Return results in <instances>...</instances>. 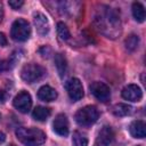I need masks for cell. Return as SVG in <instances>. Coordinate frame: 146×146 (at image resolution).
I'll return each mask as SVG.
<instances>
[{
    "label": "cell",
    "mask_w": 146,
    "mask_h": 146,
    "mask_svg": "<svg viewBox=\"0 0 146 146\" xmlns=\"http://www.w3.org/2000/svg\"><path fill=\"white\" fill-rule=\"evenodd\" d=\"M94 16V24L96 29L106 35V38H116L121 33V22L117 11L108 6H99Z\"/></svg>",
    "instance_id": "1"
},
{
    "label": "cell",
    "mask_w": 146,
    "mask_h": 146,
    "mask_svg": "<svg viewBox=\"0 0 146 146\" xmlns=\"http://www.w3.org/2000/svg\"><path fill=\"white\" fill-rule=\"evenodd\" d=\"M16 137L25 146H40L46 141L44 132L36 128H18Z\"/></svg>",
    "instance_id": "2"
},
{
    "label": "cell",
    "mask_w": 146,
    "mask_h": 146,
    "mask_svg": "<svg viewBox=\"0 0 146 146\" xmlns=\"http://www.w3.org/2000/svg\"><path fill=\"white\" fill-rule=\"evenodd\" d=\"M98 116H99V112L97 107L92 105H88L80 108L75 113V121L78 122V124L87 127L94 124L98 120Z\"/></svg>",
    "instance_id": "3"
},
{
    "label": "cell",
    "mask_w": 146,
    "mask_h": 146,
    "mask_svg": "<svg viewBox=\"0 0 146 146\" xmlns=\"http://www.w3.org/2000/svg\"><path fill=\"white\" fill-rule=\"evenodd\" d=\"M44 74H46V70L41 65L35 64V63H30V64L24 65L21 71L22 79L27 83H33L40 80L41 78H43Z\"/></svg>",
    "instance_id": "4"
},
{
    "label": "cell",
    "mask_w": 146,
    "mask_h": 146,
    "mask_svg": "<svg viewBox=\"0 0 146 146\" xmlns=\"http://www.w3.org/2000/svg\"><path fill=\"white\" fill-rule=\"evenodd\" d=\"M10 35L15 41H26L31 35V27L29 22L23 18L16 19L11 25Z\"/></svg>",
    "instance_id": "5"
},
{
    "label": "cell",
    "mask_w": 146,
    "mask_h": 146,
    "mask_svg": "<svg viewBox=\"0 0 146 146\" xmlns=\"http://www.w3.org/2000/svg\"><path fill=\"white\" fill-rule=\"evenodd\" d=\"M65 88L67 90V94L70 96V98L73 100V102H78L80 100L84 92H83V87H82V83L81 81L78 79V78H72L70 79L66 84H65Z\"/></svg>",
    "instance_id": "6"
},
{
    "label": "cell",
    "mask_w": 146,
    "mask_h": 146,
    "mask_svg": "<svg viewBox=\"0 0 146 146\" xmlns=\"http://www.w3.org/2000/svg\"><path fill=\"white\" fill-rule=\"evenodd\" d=\"M13 104H14L15 108L18 110L21 113H27L32 106V98L27 91L23 90L15 96Z\"/></svg>",
    "instance_id": "7"
},
{
    "label": "cell",
    "mask_w": 146,
    "mask_h": 146,
    "mask_svg": "<svg viewBox=\"0 0 146 146\" xmlns=\"http://www.w3.org/2000/svg\"><path fill=\"white\" fill-rule=\"evenodd\" d=\"M90 91L91 94L100 102L105 103L107 102L110 98H111V91H110V88L103 83V82H99V81H95L90 84Z\"/></svg>",
    "instance_id": "8"
},
{
    "label": "cell",
    "mask_w": 146,
    "mask_h": 146,
    "mask_svg": "<svg viewBox=\"0 0 146 146\" xmlns=\"http://www.w3.org/2000/svg\"><path fill=\"white\" fill-rule=\"evenodd\" d=\"M122 97L129 102H139L143 97V91L137 84H128L121 91Z\"/></svg>",
    "instance_id": "9"
},
{
    "label": "cell",
    "mask_w": 146,
    "mask_h": 146,
    "mask_svg": "<svg viewBox=\"0 0 146 146\" xmlns=\"http://www.w3.org/2000/svg\"><path fill=\"white\" fill-rule=\"evenodd\" d=\"M52 129L59 136H67L68 135V121L65 114H58L54 122H52Z\"/></svg>",
    "instance_id": "10"
},
{
    "label": "cell",
    "mask_w": 146,
    "mask_h": 146,
    "mask_svg": "<svg viewBox=\"0 0 146 146\" xmlns=\"http://www.w3.org/2000/svg\"><path fill=\"white\" fill-rule=\"evenodd\" d=\"M113 137H114V133H113L112 128L106 125L99 131L98 137H97L94 146H108L112 143Z\"/></svg>",
    "instance_id": "11"
},
{
    "label": "cell",
    "mask_w": 146,
    "mask_h": 146,
    "mask_svg": "<svg viewBox=\"0 0 146 146\" xmlns=\"http://www.w3.org/2000/svg\"><path fill=\"white\" fill-rule=\"evenodd\" d=\"M33 21H34V25L36 27V31L39 34L41 35H46L49 32V22L47 19V17L41 14V13H34L33 15Z\"/></svg>",
    "instance_id": "12"
},
{
    "label": "cell",
    "mask_w": 146,
    "mask_h": 146,
    "mask_svg": "<svg viewBox=\"0 0 146 146\" xmlns=\"http://www.w3.org/2000/svg\"><path fill=\"white\" fill-rule=\"evenodd\" d=\"M130 135L135 138H144L146 136V124L144 121H133L129 127Z\"/></svg>",
    "instance_id": "13"
},
{
    "label": "cell",
    "mask_w": 146,
    "mask_h": 146,
    "mask_svg": "<svg viewBox=\"0 0 146 146\" xmlns=\"http://www.w3.org/2000/svg\"><path fill=\"white\" fill-rule=\"evenodd\" d=\"M38 97L43 102H52L57 98V92L50 86H42L38 91Z\"/></svg>",
    "instance_id": "14"
},
{
    "label": "cell",
    "mask_w": 146,
    "mask_h": 146,
    "mask_svg": "<svg viewBox=\"0 0 146 146\" xmlns=\"http://www.w3.org/2000/svg\"><path fill=\"white\" fill-rule=\"evenodd\" d=\"M55 65H56L59 76H64V74L66 73V70H67V63H66L65 57L62 54L55 55Z\"/></svg>",
    "instance_id": "15"
},
{
    "label": "cell",
    "mask_w": 146,
    "mask_h": 146,
    "mask_svg": "<svg viewBox=\"0 0 146 146\" xmlns=\"http://www.w3.org/2000/svg\"><path fill=\"white\" fill-rule=\"evenodd\" d=\"M49 115H50V110L48 107H43V106L35 107L32 113L33 119H35L38 121H46Z\"/></svg>",
    "instance_id": "16"
},
{
    "label": "cell",
    "mask_w": 146,
    "mask_h": 146,
    "mask_svg": "<svg viewBox=\"0 0 146 146\" xmlns=\"http://www.w3.org/2000/svg\"><path fill=\"white\" fill-rule=\"evenodd\" d=\"M132 15L137 22H144L145 21V8L140 2H133L132 3Z\"/></svg>",
    "instance_id": "17"
},
{
    "label": "cell",
    "mask_w": 146,
    "mask_h": 146,
    "mask_svg": "<svg viewBox=\"0 0 146 146\" xmlns=\"http://www.w3.org/2000/svg\"><path fill=\"white\" fill-rule=\"evenodd\" d=\"M138 44H139V38L138 35L136 34H130L125 41H124V46H125V49L130 52L135 51L137 48H138Z\"/></svg>",
    "instance_id": "18"
},
{
    "label": "cell",
    "mask_w": 146,
    "mask_h": 146,
    "mask_svg": "<svg viewBox=\"0 0 146 146\" xmlns=\"http://www.w3.org/2000/svg\"><path fill=\"white\" fill-rule=\"evenodd\" d=\"M131 112H132V107L127 104H117L113 107V113L116 116H125L131 114Z\"/></svg>",
    "instance_id": "19"
},
{
    "label": "cell",
    "mask_w": 146,
    "mask_h": 146,
    "mask_svg": "<svg viewBox=\"0 0 146 146\" xmlns=\"http://www.w3.org/2000/svg\"><path fill=\"white\" fill-rule=\"evenodd\" d=\"M73 146H88V138L84 133L80 131H75L72 137Z\"/></svg>",
    "instance_id": "20"
},
{
    "label": "cell",
    "mask_w": 146,
    "mask_h": 146,
    "mask_svg": "<svg viewBox=\"0 0 146 146\" xmlns=\"http://www.w3.org/2000/svg\"><path fill=\"white\" fill-rule=\"evenodd\" d=\"M57 33H58V35H59V38H60L62 40H68L70 36H71L67 26H66L63 22H59V23L57 24Z\"/></svg>",
    "instance_id": "21"
},
{
    "label": "cell",
    "mask_w": 146,
    "mask_h": 146,
    "mask_svg": "<svg viewBox=\"0 0 146 146\" xmlns=\"http://www.w3.org/2000/svg\"><path fill=\"white\" fill-rule=\"evenodd\" d=\"M8 5H9L13 9H19V8L24 5V2H23L22 0H11V1L8 2Z\"/></svg>",
    "instance_id": "22"
},
{
    "label": "cell",
    "mask_w": 146,
    "mask_h": 146,
    "mask_svg": "<svg viewBox=\"0 0 146 146\" xmlns=\"http://www.w3.org/2000/svg\"><path fill=\"white\" fill-rule=\"evenodd\" d=\"M7 44V38L3 33L0 32V46H6Z\"/></svg>",
    "instance_id": "23"
},
{
    "label": "cell",
    "mask_w": 146,
    "mask_h": 146,
    "mask_svg": "<svg viewBox=\"0 0 146 146\" xmlns=\"http://www.w3.org/2000/svg\"><path fill=\"white\" fill-rule=\"evenodd\" d=\"M5 139H6L5 133H2V132L0 131V144H1V143H3V141H5Z\"/></svg>",
    "instance_id": "24"
},
{
    "label": "cell",
    "mask_w": 146,
    "mask_h": 146,
    "mask_svg": "<svg viewBox=\"0 0 146 146\" xmlns=\"http://www.w3.org/2000/svg\"><path fill=\"white\" fill-rule=\"evenodd\" d=\"M3 99H5V96H3V92L0 90V102H3Z\"/></svg>",
    "instance_id": "25"
},
{
    "label": "cell",
    "mask_w": 146,
    "mask_h": 146,
    "mask_svg": "<svg viewBox=\"0 0 146 146\" xmlns=\"http://www.w3.org/2000/svg\"><path fill=\"white\" fill-rule=\"evenodd\" d=\"M1 17H2V7L0 5V21H1Z\"/></svg>",
    "instance_id": "26"
},
{
    "label": "cell",
    "mask_w": 146,
    "mask_h": 146,
    "mask_svg": "<svg viewBox=\"0 0 146 146\" xmlns=\"http://www.w3.org/2000/svg\"><path fill=\"white\" fill-rule=\"evenodd\" d=\"M10 146H15V145H10Z\"/></svg>",
    "instance_id": "27"
}]
</instances>
